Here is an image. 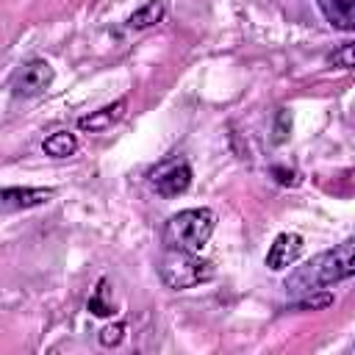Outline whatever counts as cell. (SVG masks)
Here are the masks:
<instances>
[{
	"label": "cell",
	"mask_w": 355,
	"mask_h": 355,
	"mask_svg": "<svg viewBox=\"0 0 355 355\" xmlns=\"http://www.w3.org/2000/svg\"><path fill=\"white\" fill-rule=\"evenodd\" d=\"M150 186L161 194V197H178L191 186V166L186 158H166L161 164H155L147 175Z\"/></svg>",
	"instance_id": "277c9868"
},
{
	"label": "cell",
	"mask_w": 355,
	"mask_h": 355,
	"mask_svg": "<svg viewBox=\"0 0 355 355\" xmlns=\"http://www.w3.org/2000/svg\"><path fill=\"white\" fill-rule=\"evenodd\" d=\"M53 189H39V186H8L0 189V214H17L28 208H39L53 200Z\"/></svg>",
	"instance_id": "8992f818"
},
{
	"label": "cell",
	"mask_w": 355,
	"mask_h": 355,
	"mask_svg": "<svg viewBox=\"0 0 355 355\" xmlns=\"http://www.w3.org/2000/svg\"><path fill=\"white\" fill-rule=\"evenodd\" d=\"M352 275H355V244L341 241L338 247L324 250V252L313 255L311 261H305L302 266H297L286 277V288H288V294H305L311 288L341 283Z\"/></svg>",
	"instance_id": "6da1fadb"
},
{
	"label": "cell",
	"mask_w": 355,
	"mask_h": 355,
	"mask_svg": "<svg viewBox=\"0 0 355 355\" xmlns=\"http://www.w3.org/2000/svg\"><path fill=\"white\" fill-rule=\"evenodd\" d=\"M302 244H305V241H302V236H300V233H291V230L277 233V236H275V241L269 244L266 266H269L272 272H283V269H288V266L300 258Z\"/></svg>",
	"instance_id": "52a82bcc"
},
{
	"label": "cell",
	"mask_w": 355,
	"mask_h": 355,
	"mask_svg": "<svg viewBox=\"0 0 355 355\" xmlns=\"http://www.w3.org/2000/svg\"><path fill=\"white\" fill-rule=\"evenodd\" d=\"M105 288H108V283H105V280H100L97 291H94V294H92V300H89V311H92L94 316H111V313H114L111 302H105V300H103V297H105Z\"/></svg>",
	"instance_id": "5bb4252c"
},
{
	"label": "cell",
	"mask_w": 355,
	"mask_h": 355,
	"mask_svg": "<svg viewBox=\"0 0 355 355\" xmlns=\"http://www.w3.org/2000/svg\"><path fill=\"white\" fill-rule=\"evenodd\" d=\"M272 175H275V180H277V183H283V186H297V175H294V172H288V169L275 166V169H272Z\"/></svg>",
	"instance_id": "e0dca14e"
},
{
	"label": "cell",
	"mask_w": 355,
	"mask_h": 355,
	"mask_svg": "<svg viewBox=\"0 0 355 355\" xmlns=\"http://www.w3.org/2000/svg\"><path fill=\"white\" fill-rule=\"evenodd\" d=\"M333 294L330 291H322V288H311V291H305V294H300V300H297V311H322V308H330L333 305Z\"/></svg>",
	"instance_id": "7c38bea8"
},
{
	"label": "cell",
	"mask_w": 355,
	"mask_h": 355,
	"mask_svg": "<svg viewBox=\"0 0 355 355\" xmlns=\"http://www.w3.org/2000/svg\"><path fill=\"white\" fill-rule=\"evenodd\" d=\"M164 14H166V6L161 3V0H150V3H144L141 8H136L130 17H128V28L130 31H147V28H153V25H158L161 19H164Z\"/></svg>",
	"instance_id": "30bf717a"
},
{
	"label": "cell",
	"mask_w": 355,
	"mask_h": 355,
	"mask_svg": "<svg viewBox=\"0 0 355 355\" xmlns=\"http://www.w3.org/2000/svg\"><path fill=\"white\" fill-rule=\"evenodd\" d=\"M288 133H291V114L286 108H280L277 111V119H275V136H272V141L275 144H283L288 139Z\"/></svg>",
	"instance_id": "9a60e30c"
},
{
	"label": "cell",
	"mask_w": 355,
	"mask_h": 355,
	"mask_svg": "<svg viewBox=\"0 0 355 355\" xmlns=\"http://www.w3.org/2000/svg\"><path fill=\"white\" fill-rule=\"evenodd\" d=\"M53 80H55V69L44 58H31L14 75L11 89H14L17 97H39L53 86Z\"/></svg>",
	"instance_id": "5b68a950"
},
{
	"label": "cell",
	"mask_w": 355,
	"mask_h": 355,
	"mask_svg": "<svg viewBox=\"0 0 355 355\" xmlns=\"http://www.w3.org/2000/svg\"><path fill=\"white\" fill-rule=\"evenodd\" d=\"M158 275H161L166 288L183 291V288H191V286H200V283L211 280L214 277V263L202 261L197 252L166 247V252L161 258V266H158Z\"/></svg>",
	"instance_id": "3957f363"
},
{
	"label": "cell",
	"mask_w": 355,
	"mask_h": 355,
	"mask_svg": "<svg viewBox=\"0 0 355 355\" xmlns=\"http://www.w3.org/2000/svg\"><path fill=\"white\" fill-rule=\"evenodd\" d=\"M324 19L338 31L355 28V0H316Z\"/></svg>",
	"instance_id": "9c48e42d"
},
{
	"label": "cell",
	"mask_w": 355,
	"mask_h": 355,
	"mask_svg": "<svg viewBox=\"0 0 355 355\" xmlns=\"http://www.w3.org/2000/svg\"><path fill=\"white\" fill-rule=\"evenodd\" d=\"M125 105H128L125 100H114L111 105H103V108H97V111H89L86 116L78 119V128H80V130H89V133L108 130L111 125H116V122L122 119Z\"/></svg>",
	"instance_id": "ba28073f"
},
{
	"label": "cell",
	"mask_w": 355,
	"mask_h": 355,
	"mask_svg": "<svg viewBox=\"0 0 355 355\" xmlns=\"http://www.w3.org/2000/svg\"><path fill=\"white\" fill-rule=\"evenodd\" d=\"M216 227V214L211 208H186L178 211L175 216L166 219L164 225V244L172 250H189V252H200L211 233Z\"/></svg>",
	"instance_id": "7a4b0ae2"
},
{
	"label": "cell",
	"mask_w": 355,
	"mask_h": 355,
	"mask_svg": "<svg viewBox=\"0 0 355 355\" xmlns=\"http://www.w3.org/2000/svg\"><path fill=\"white\" fill-rule=\"evenodd\" d=\"M42 150L50 158H69L78 150V136L69 130H55L42 141Z\"/></svg>",
	"instance_id": "8fae6325"
},
{
	"label": "cell",
	"mask_w": 355,
	"mask_h": 355,
	"mask_svg": "<svg viewBox=\"0 0 355 355\" xmlns=\"http://www.w3.org/2000/svg\"><path fill=\"white\" fill-rule=\"evenodd\" d=\"M122 338H125V324L122 322H114V324L103 327V333H100V344L103 347H119Z\"/></svg>",
	"instance_id": "2e32d148"
},
{
	"label": "cell",
	"mask_w": 355,
	"mask_h": 355,
	"mask_svg": "<svg viewBox=\"0 0 355 355\" xmlns=\"http://www.w3.org/2000/svg\"><path fill=\"white\" fill-rule=\"evenodd\" d=\"M327 61H330L333 67H338V69H352V67H355V44H352V42L341 44L338 50L330 53Z\"/></svg>",
	"instance_id": "4fadbf2b"
}]
</instances>
